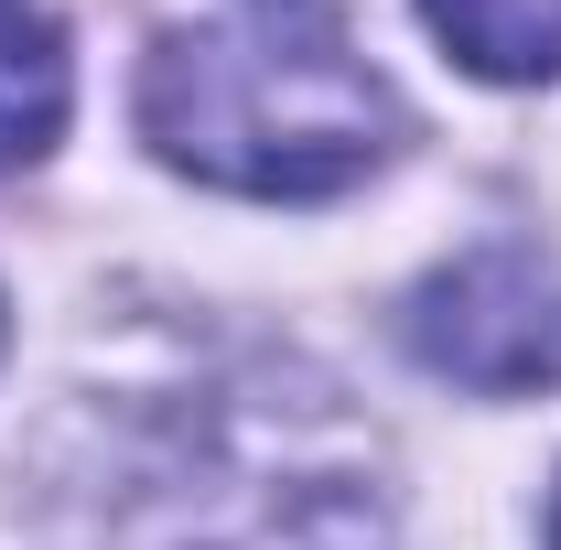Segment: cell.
<instances>
[{"label":"cell","instance_id":"1","mask_svg":"<svg viewBox=\"0 0 561 550\" xmlns=\"http://www.w3.org/2000/svg\"><path fill=\"white\" fill-rule=\"evenodd\" d=\"M140 140L195 184L313 206V195H346L356 173L389 162L400 98L313 0V11L162 33L140 66Z\"/></svg>","mask_w":561,"mask_h":550},{"label":"cell","instance_id":"2","mask_svg":"<svg viewBox=\"0 0 561 550\" xmlns=\"http://www.w3.org/2000/svg\"><path fill=\"white\" fill-rule=\"evenodd\" d=\"M411 335L432 367H454L465 389H529L561 367V335H551V280L529 271L518 249H486L465 260L454 280H432L411 302Z\"/></svg>","mask_w":561,"mask_h":550},{"label":"cell","instance_id":"3","mask_svg":"<svg viewBox=\"0 0 561 550\" xmlns=\"http://www.w3.org/2000/svg\"><path fill=\"white\" fill-rule=\"evenodd\" d=\"M421 22L454 44V66H476L486 87L561 76V0H421Z\"/></svg>","mask_w":561,"mask_h":550},{"label":"cell","instance_id":"4","mask_svg":"<svg viewBox=\"0 0 561 550\" xmlns=\"http://www.w3.org/2000/svg\"><path fill=\"white\" fill-rule=\"evenodd\" d=\"M66 33L55 22H22V11H0V173L11 162H33V151H55L66 130Z\"/></svg>","mask_w":561,"mask_h":550},{"label":"cell","instance_id":"5","mask_svg":"<svg viewBox=\"0 0 561 550\" xmlns=\"http://www.w3.org/2000/svg\"><path fill=\"white\" fill-rule=\"evenodd\" d=\"M249 11H313V0H249Z\"/></svg>","mask_w":561,"mask_h":550},{"label":"cell","instance_id":"6","mask_svg":"<svg viewBox=\"0 0 561 550\" xmlns=\"http://www.w3.org/2000/svg\"><path fill=\"white\" fill-rule=\"evenodd\" d=\"M551 550H561V496H551Z\"/></svg>","mask_w":561,"mask_h":550},{"label":"cell","instance_id":"7","mask_svg":"<svg viewBox=\"0 0 561 550\" xmlns=\"http://www.w3.org/2000/svg\"><path fill=\"white\" fill-rule=\"evenodd\" d=\"M0 11H11V0H0Z\"/></svg>","mask_w":561,"mask_h":550}]
</instances>
